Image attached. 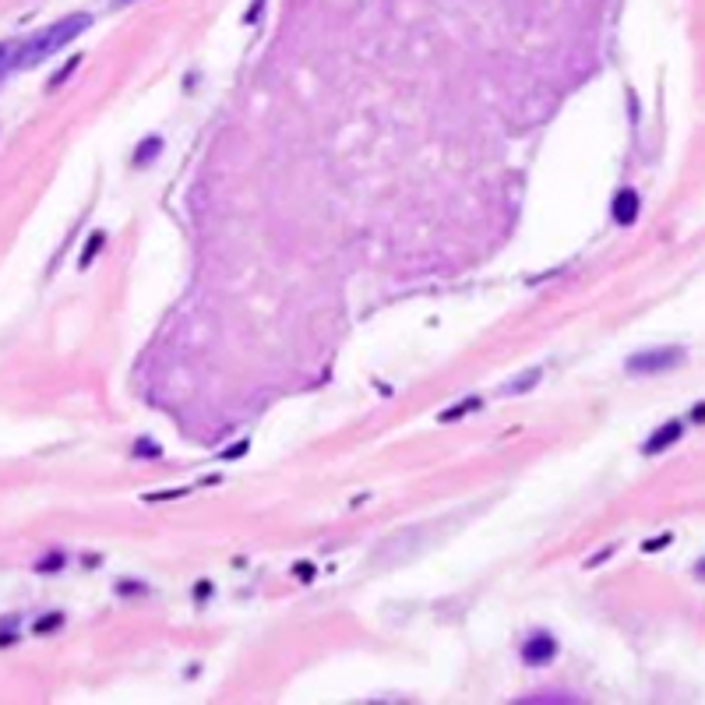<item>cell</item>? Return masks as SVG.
<instances>
[{"label": "cell", "instance_id": "8fae6325", "mask_svg": "<svg viewBox=\"0 0 705 705\" xmlns=\"http://www.w3.org/2000/svg\"><path fill=\"white\" fill-rule=\"evenodd\" d=\"M103 240H106V237H103V233H96V237H92V247H89V251H85V254H82V268H85V265H89V261H92V258H96V251H99V247H103Z\"/></svg>", "mask_w": 705, "mask_h": 705}, {"label": "cell", "instance_id": "8992f818", "mask_svg": "<svg viewBox=\"0 0 705 705\" xmlns=\"http://www.w3.org/2000/svg\"><path fill=\"white\" fill-rule=\"evenodd\" d=\"M536 381H540V371H526L519 381H515V385H508V388H505V395H519V392H526V388H533Z\"/></svg>", "mask_w": 705, "mask_h": 705}, {"label": "cell", "instance_id": "4fadbf2b", "mask_svg": "<svg viewBox=\"0 0 705 705\" xmlns=\"http://www.w3.org/2000/svg\"><path fill=\"white\" fill-rule=\"evenodd\" d=\"M113 4H117V8H127V4H134V0H113Z\"/></svg>", "mask_w": 705, "mask_h": 705}, {"label": "cell", "instance_id": "ba28073f", "mask_svg": "<svg viewBox=\"0 0 705 705\" xmlns=\"http://www.w3.org/2000/svg\"><path fill=\"white\" fill-rule=\"evenodd\" d=\"M473 409H480V399H469V402H462V406H455V409H448V413H441V420H459V416H466V413H473Z\"/></svg>", "mask_w": 705, "mask_h": 705}, {"label": "cell", "instance_id": "7c38bea8", "mask_svg": "<svg viewBox=\"0 0 705 705\" xmlns=\"http://www.w3.org/2000/svg\"><path fill=\"white\" fill-rule=\"evenodd\" d=\"M60 621H64V617H60V614H50V617H43V621L36 624V631H39V635H43V631H50V628H60Z\"/></svg>", "mask_w": 705, "mask_h": 705}, {"label": "cell", "instance_id": "277c9868", "mask_svg": "<svg viewBox=\"0 0 705 705\" xmlns=\"http://www.w3.org/2000/svg\"><path fill=\"white\" fill-rule=\"evenodd\" d=\"M681 434H684V423L681 420H670V423H663L660 431L653 434V438L642 445V452L646 455H660L663 448H670V445H677L681 441Z\"/></svg>", "mask_w": 705, "mask_h": 705}, {"label": "cell", "instance_id": "52a82bcc", "mask_svg": "<svg viewBox=\"0 0 705 705\" xmlns=\"http://www.w3.org/2000/svg\"><path fill=\"white\" fill-rule=\"evenodd\" d=\"M159 149H163V141H159V138H149L145 145H138V166H141V163H152Z\"/></svg>", "mask_w": 705, "mask_h": 705}, {"label": "cell", "instance_id": "3957f363", "mask_svg": "<svg viewBox=\"0 0 705 705\" xmlns=\"http://www.w3.org/2000/svg\"><path fill=\"white\" fill-rule=\"evenodd\" d=\"M554 653H557V642L550 639L547 631H536L533 639L522 646V660L533 663V667H543V663H550V660H554Z\"/></svg>", "mask_w": 705, "mask_h": 705}, {"label": "cell", "instance_id": "30bf717a", "mask_svg": "<svg viewBox=\"0 0 705 705\" xmlns=\"http://www.w3.org/2000/svg\"><path fill=\"white\" fill-rule=\"evenodd\" d=\"M60 564H64V557H60V554H50V557H43V561H39V572H57Z\"/></svg>", "mask_w": 705, "mask_h": 705}, {"label": "cell", "instance_id": "5b68a950", "mask_svg": "<svg viewBox=\"0 0 705 705\" xmlns=\"http://www.w3.org/2000/svg\"><path fill=\"white\" fill-rule=\"evenodd\" d=\"M614 219L621 226H631L635 219H639V194L635 191H621L614 201Z\"/></svg>", "mask_w": 705, "mask_h": 705}, {"label": "cell", "instance_id": "6da1fadb", "mask_svg": "<svg viewBox=\"0 0 705 705\" xmlns=\"http://www.w3.org/2000/svg\"><path fill=\"white\" fill-rule=\"evenodd\" d=\"M89 25H92V15H67V18H60V22H53L50 29H43L39 36H32L29 43H25L22 50L11 57L8 67H32V64H39V60H46L50 53L64 50L67 43H75V39L82 36Z\"/></svg>", "mask_w": 705, "mask_h": 705}, {"label": "cell", "instance_id": "7a4b0ae2", "mask_svg": "<svg viewBox=\"0 0 705 705\" xmlns=\"http://www.w3.org/2000/svg\"><path fill=\"white\" fill-rule=\"evenodd\" d=\"M674 364H681V349H649V353H635L628 360V371L631 374H660V371H670Z\"/></svg>", "mask_w": 705, "mask_h": 705}, {"label": "cell", "instance_id": "9c48e42d", "mask_svg": "<svg viewBox=\"0 0 705 705\" xmlns=\"http://www.w3.org/2000/svg\"><path fill=\"white\" fill-rule=\"evenodd\" d=\"M78 64H82V60H78V57H75V60H71V64H67V67H64V71H60V75H57V78H53V82H50V85H46V89H57V85H60V82H67V78H71V71H75V67H78Z\"/></svg>", "mask_w": 705, "mask_h": 705}]
</instances>
